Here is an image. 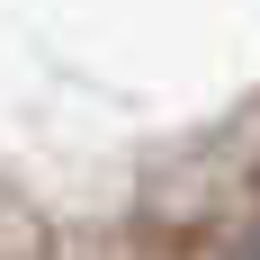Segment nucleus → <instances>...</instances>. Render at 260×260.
Wrapping results in <instances>:
<instances>
[{"label": "nucleus", "mask_w": 260, "mask_h": 260, "mask_svg": "<svg viewBox=\"0 0 260 260\" xmlns=\"http://www.w3.org/2000/svg\"><path fill=\"white\" fill-rule=\"evenodd\" d=\"M234 260H260V224H251V234H242V242H234Z\"/></svg>", "instance_id": "1"}]
</instances>
